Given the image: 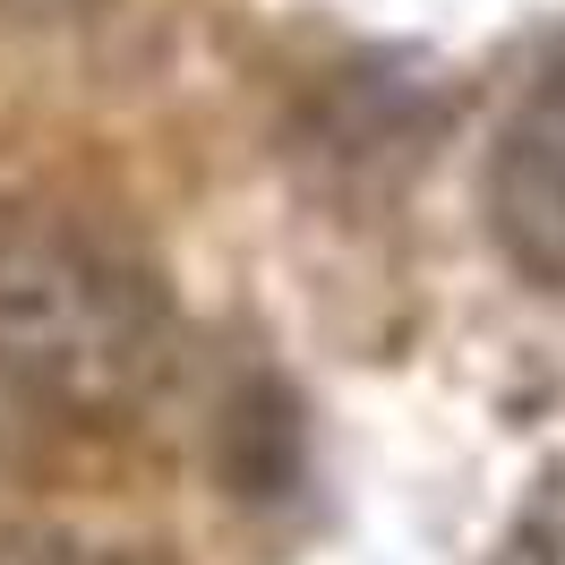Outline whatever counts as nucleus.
I'll list each match as a JSON object with an SVG mask.
<instances>
[{"instance_id":"nucleus-1","label":"nucleus","mask_w":565,"mask_h":565,"mask_svg":"<svg viewBox=\"0 0 565 565\" xmlns=\"http://www.w3.org/2000/svg\"><path fill=\"white\" fill-rule=\"evenodd\" d=\"M0 360H18L35 386L120 377L129 360V291L61 232L0 241Z\"/></svg>"}]
</instances>
